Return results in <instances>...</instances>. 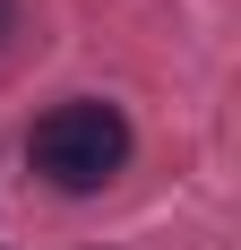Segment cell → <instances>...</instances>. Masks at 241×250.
<instances>
[{"instance_id": "cell-1", "label": "cell", "mask_w": 241, "mask_h": 250, "mask_svg": "<svg viewBox=\"0 0 241 250\" xmlns=\"http://www.w3.org/2000/svg\"><path fill=\"white\" fill-rule=\"evenodd\" d=\"M26 164L52 190L86 199V190H103L129 164V121H120L112 104H60V112H43V121L26 129Z\"/></svg>"}, {"instance_id": "cell-2", "label": "cell", "mask_w": 241, "mask_h": 250, "mask_svg": "<svg viewBox=\"0 0 241 250\" xmlns=\"http://www.w3.org/2000/svg\"><path fill=\"white\" fill-rule=\"evenodd\" d=\"M9 18H18V0H0V35H9Z\"/></svg>"}]
</instances>
